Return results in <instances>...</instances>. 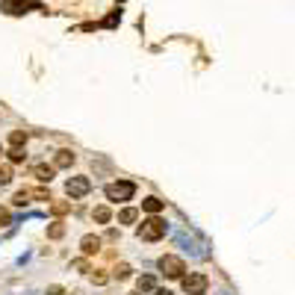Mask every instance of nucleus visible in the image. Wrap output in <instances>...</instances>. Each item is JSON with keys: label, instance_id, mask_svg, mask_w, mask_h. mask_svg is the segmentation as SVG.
I'll use <instances>...</instances> for the list:
<instances>
[{"label": "nucleus", "instance_id": "nucleus-1", "mask_svg": "<svg viewBox=\"0 0 295 295\" xmlns=\"http://www.w3.org/2000/svg\"><path fill=\"white\" fill-rule=\"evenodd\" d=\"M139 236H142L145 242H157V239H163V236H165V222H163L160 216H151L148 222H142Z\"/></svg>", "mask_w": 295, "mask_h": 295}, {"label": "nucleus", "instance_id": "nucleus-2", "mask_svg": "<svg viewBox=\"0 0 295 295\" xmlns=\"http://www.w3.org/2000/svg\"><path fill=\"white\" fill-rule=\"evenodd\" d=\"M103 192H106V198H109V201H130V198H133V192H136V186H133L130 180H118V183H109Z\"/></svg>", "mask_w": 295, "mask_h": 295}, {"label": "nucleus", "instance_id": "nucleus-3", "mask_svg": "<svg viewBox=\"0 0 295 295\" xmlns=\"http://www.w3.org/2000/svg\"><path fill=\"white\" fill-rule=\"evenodd\" d=\"M160 272H163L165 278H183L186 263H183L180 257H174V254H165V257H160Z\"/></svg>", "mask_w": 295, "mask_h": 295}, {"label": "nucleus", "instance_id": "nucleus-4", "mask_svg": "<svg viewBox=\"0 0 295 295\" xmlns=\"http://www.w3.org/2000/svg\"><path fill=\"white\" fill-rule=\"evenodd\" d=\"M207 287H210V281H207V275H201V272H189V275L183 278V293L186 295H204Z\"/></svg>", "mask_w": 295, "mask_h": 295}, {"label": "nucleus", "instance_id": "nucleus-5", "mask_svg": "<svg viewBox=\"0 0 295 295\" xmlns=\"http://www.w3.org/2000/svg\"><path fill=\"white\" fill-rule=\"evenodd\" d=\"M89 189H92L89 177H71V180L65 183V192H68L71 198H83V195H89Z\"/></svg>", "mask_w": 295, "mask_h": 295}, {"label": "nucleus", "instance_id": "nucleus-6", "mask_svg": "<svg viewBox=\"0 0 295 295\" xmlns=\"http://www.w3.org/2000/svg\"><path fill=\"white\" fill-rule=\"evenodd\" d=\"M53 174H56V168H53V165H44V163L33 165V177H35V180H41V183H50V180H53Z\"/></svg>", "mask_w": 295, "mask_h": 295}, {"label": "nucleus", "instance_id": "nucleus-7", "mask_svg": "<svg viewBox=\"0 0 295 295\" xmlns=\"http://www.w3.org/2000/svg\"><path fill=\"white\" fill-rule=\"evenodd\" d=\"M80 248H83V254H98V251H100V239L89 233V236L80 239Z\"/></svg>", "mask_w": 295, "mask_h": 295}, {"label": "nucleus", "instance_id": "nucleus-8", "mask_svg": "<svg viewBox=\"0 0 295 295\" xmlns=\"http://www.w3.org/2000/svg\"><path fill=\"white\" fill-rule=\"evenodd\" d=\"M71 163H74V154L71 151H59L56 160H53V168H68Z\"/></svg>", "mask_w": 295, "mask_h": 295}, {"label": "nucleus", "instance_id": "nucleus-9", "mask_svg": "<svg viewBox=\"0 0 295 295\" xmlns=\"http://www.w3.org/2000/svg\"><path fill=\"white\" fill-rule=\"evenodd\" d=\"M142 210H148L151 216H157V213L163 210V201H160V198H145V201H142Z\"/></svg>", "mask_w": 295, "mask_h": 295}, {"label": "nucleus", "instance_id": "nucleus-10", "mask_svg": "<svg viewBox=\"0 0 295 295\" xmlns=\"http://www.w3.org/2000/svg\"><path fill=\"white\" fill-rule=\"evenodd\" d=\"M136 219H139V210H133V207H127V210L118 213V222H121V225H133Z\"/></svg>", "mask_w": 295, "mask_h": 295}, {"label": "nucleus", "instance_id": "nucleus-11", "mask_svg": "<svg viewBox=\"0 0 295 295\" xmlns=\"http://www.w3.org/2000/svg\"><path fill=\"white\" fill-rule=\"evenodd\" d=\"M30 198H33V189H21V192H15L12 204H15V207H24V204H30Z\"/></svg>", "mask_w": 295, "mask_h": 295}, {"label": "nucleus", "instance_id": "nucleus-12", "mask_svg": "<svg viewBox=\"0 0 295 295\" xmlns=\"http://www.w3.org/2000/svg\"><path fill=\"white\" fill-rule=\"evenodd\" d=\"M9 145H12V148H21V145H27V133H24V130H15V133H9Z\"/></svg>", "mask_w": 295, "mask_h": 295}, {"label": "nucleus", "instance_id": "nucleus-13", "mask_svg": "<svg viewBox=\"0 0 295 295\" xmlns=\"http://www.w3.org/2000/svg\"><path fill=\"white\" fill-rule=\"evenodd\" d=\"M95 222H100V225H106L109 219H112V213H109V207H95Z\"/></svg>", "mask_w": 295, "mask_h": 295}, {"label": "nucleus", "instance_id": "nucleus-14", "mask_svg": "<svg viewBox=\"0 0 295 295\" xmlns=\"http://www.w3.org/2000/svg\"><path fill=\"white\" fill-rule=\"evenodd\" d=\"M47 236H50V239H62V236H65V225H62V222H53V225L47 228Z\"/></svg>", "mask_w": 295, "mask_h": 295}, {"label": "nucleus", "instance_id": "nucleus-15", "mask_svg": "<svg viewBox=\"0 0 295 295\" xmlns=\"http://www.w3.org/2000/svg\"><path fill=\"white\" fill-rule=\"evenodd\" d=\"M154 287H157V281H154L151 275H142V278H139V293H154Z\"/></svg>", "mask_w": 295, "mask_h": 295}, {"label": "nucleus", "instance_id": "nucleus-16", "mask_svg": "<svg viewBox=\"0 0 295 295\" xmlns=\"http://www.w3.org/2000/svg\"><path fill=\"white\" fill-rule=\"evenodd\" d=\"M68 210H71L68 201H53V204H50V213H53V216H65Z\"/></svg>", "mask_w": 295, "mask_h": 295}, {"label": "nucleus", "instance_id": "nucleus-17", "mask_svg": "<svg viewBox=\"0 0 295 295\" xmlns=\"http://www.w3.org/2000/svg\"><path fill=\"white\" fill-rule=\"evenodd\" d=\"M12 180V168L9 165H0V186H6Z\"/></svg>", "mask_w": 295, "mask_h": 295}, {"label": "nucleus", "instance_id": "nucleus-18", "mask_svg": "<svg viewBox=\"0 0 295 295\" xmlns=\"http://www.w3.org/2000/svg\"><path fill=\"white\" fill-rule=\"evenodd\" d=\"M24 157H27V154H24L21 148H12V151H9V160H12V163H24Z\"/></svg>", "mask_w": 295, "mask_h": 295}, {"label": "nucleus", "instance_id": "nucleus-19", "mask_svg": "<svg viewBox=\"0 0 295 295\" xmlns=\"http://www.w3.org/2000/svg\"><path fill=\"white\" fill-rule=\"evenodd\" d=\"M127 275H130V266H127V263H121V266L115 269V278H118V281H124Z\"/></svg>", "mask_w": 295, "mask_h": 295}, {"label": "nucleus", "instance_id": "nucleus-20", "mask_svg": "<svg viewBox=\"0 0 295 295\" xmlns=\"http://www.w3.org/2000/svg\"><path fill=\"white\" fill-rule=\"evenodd\" d=\"M9 219H12V216H9V210H6V207H0V228H3V225H9Z\"/></svg>", "mask_w": 295, "mask_h": 295}, {"label": "nucleus", "instance_id": "nucleus-21", "mask_svg": "<svg viewBox=\"0 0 295 295\" xmlns=\"http://www.w3.org/2000/svg\"><path fill=\"white\" fill-rule=\"evenodd\" d=\"M154 295H174V293H168V290H157Z\"/></svg>", "mask_w": 295, "mask_h": 295}, {"label": "nucleus", "instance_id": "nucleus-22", "mask_svg": "<svg viewBox=\"0 0 295 295\" xmlns=\"http://www.w3.org/2000/svg\"><path fill=\"white\" fill-rule=\"evenodd\" d=\"M130 295H136V293H130Z\"/></svg>", "mask_w": 295, "mask_h": 295}]
</instances>
